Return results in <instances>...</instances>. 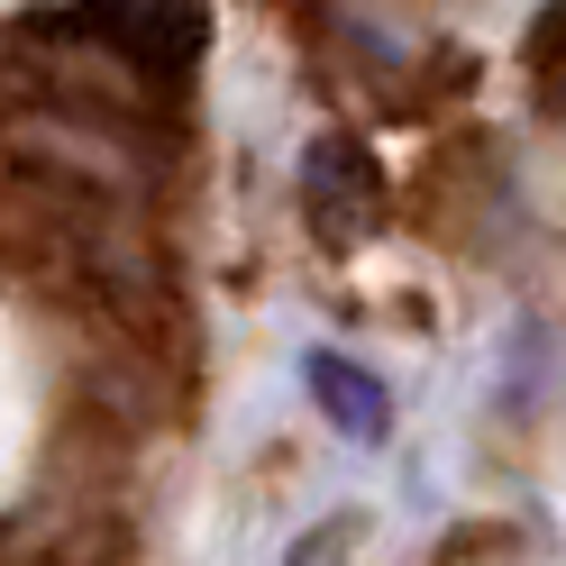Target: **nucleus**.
I'll use <instances>...</instances> for the list:
<instances>
[{
    "mask_svg": "<svg viewBox=\"0 0 566 566\" xmlns=\"http://www.w3.org/2000/svg\"><path fill=\"white\" fill-rule=\"evenodd\" d=\"M64 38H92L111 46L128 64H165V74H184V64L201 55V0H92V10H64L55 19Z\"/></svg>",
    "mask_w": 566,
    "mask_h": 566,
    "instance_id": "1",
    "label": "nucleus"
},
{
    "mask_svg": "<svg viewBox=\"0 0 566 566\" xmlns=\"http://www.w3.org/2000/svg\"><path fill=\"white\" fill-rule=\"evenodd\" d=\"M302 210H311V229H321L329 247L366 238V229L384 220V174H375V156H366V137L329 128L321 147L302 156Z\"/></svg>",
    "mask_w": 566,
    "mask_h": 566,
    "instance_id": "2",
    "label": "nucleus"
},
{
    "mask_svg": "<svg viewBox=\"0 0 566 566\" xmlns=\"http://www.w3.org/2000/svg\"><path fill=\"white\" fill-rule=\"evenodd\" d=\"M302 384H311V402H321L338 420V439H384L394 430V394L366 375V366H347V357H302Z\"/></svg>",
    "mask_w": 566,
    "mask_h": 566,
    "instance_id": "3",
    "label": "nucleus"
},
{
    "mask_svg": "<svg viewBox=\"0 0 566 566\" xmlns=\"http://www.w3.org/2000/svg\"><path fill=\"white\" fill-rule=\"evenodd\" d=\"M530 74H539V101L566 111V0L539 10V38H530Z\"/></svg>",
    "mask_w": 566,
    "mask_h": 566,
    "instance_id": "4",
    "label": "nucleus"
}]
</instances>
